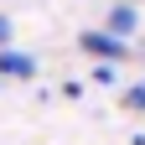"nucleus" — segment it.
Instances as JSON below:
<instances>
[{
  "label": "nucleus",
  "instance_id": "39448f33",
  "mask_svg": "<svg viewBox=\"0 0 145 145\" xmlns=\"http://www.w3.org/2000/svg\"><path fill=\"white\" fill-rule=\"evenodd\" d=\"M88 78H93V83H119V67H109V62H93V67H88Z\"/></svg>",
  "mask_w": 145,
  "mask_h": 145
},
{
  "label": "nucleus",
  "instance_id": "f257e3e1",
  "mask_svg": "<svg viewBox=\"0 0 145 145\" xmlns=\"http://www.w3.org/2000/svg\"><path fill=\"white\" fill-rule=\"evenodd\" d=\"M78 47H83V52H88L93 62H109V67H119L124 57H130V42H119V36H109L104 26L83 31V36H78Z\"/></svg>",
  "mask_w": 145,
  "mask_h": 145
},
{
  "label": "nucleus",
  "instance_id": "7ed1b4c3",
  "mask_svg": "<svg viewBox=\"0 0 145 145\" xmlns=\"http://www.w3.org/2000/svg\"><path fill=\"white\" fill-rule=\"evenodd\" d=\"M104 31H109V36H119V42H130V36L140 31V10H135V5H119V0H114V10H109Z\"/></svg>",
  "mask_w": 145,
  "mask_h": 145
},
{
  "label": "nucleus",
  "instance_id": "423d86ee",
  "mask_svg": "<svg viewBox=\"0 0 145 145\" xmlns=\"http://www.w3.org/2000/svg\"><path fill=\"white\" fill-rule=\"evenodd\" d=\"M10 31H16V26H10V16L0 10V47H10Z\"/></svg>",
  "mask_w": 145,
  "mask_h": 145
},
{
  "label": "nucleus",
  "instance_id": "f03ea898",
  "mask_svg": "<svg viewBox=\"0 0 145 145\" xmlns=\"http://www.w3.org/2000/svg\"><path fill=\"white\" fill-rule=\"evenodd\" d=\"M0 78H10V83H31L36 78V57L21 47H0Z\"/></svg>",
  "mask_w": 145,
  "mask_h": 145
},
{
  "label": "nucleus",
  "instance_id": "0eeeda50",
  "mask_svg": "<svg viewBox=\"0 0 145 145\" xmlns=\"http://www.w3.org/2000/svg\"><path fill=\"white\" fill-rule=\"evenodd\" d=\"M119 5H140V0H119Z\"/></svg>",
  "mask_w": 145,
  "mask_h": 145
},
{
  "label": "nucleus",
  "instance_id": "20e7f679",
  "mask_svg": "<svg viewBox=\"0 0 145 145\" xmlns=\"http://www.w3.org/2000/svg\"><path fill=\"white\" fill-rule=\"evenodd\" d=\"M119 104L130 109V114H145V83H124L119 88Z\"/></svg>",
  "mask_w": 145,
  "mask_h": 145
}]
</instances>
